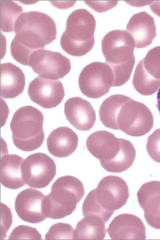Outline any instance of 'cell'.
Masks as SVG:
<instances>
[{
  "label": "cell",
  "mask_w": 160,
  "mask_h": 240,
  "mask_svg": "<svg viewBox=\"0 0 160 240\" xmlns=\"http://www.w3.org/2000/svg\"><path fill=\"white\" fill-rule=\"evenodd\" d=\"M15 35L10 45L12 56L16 61L28 66L32 53L44 49L56 39L57 30L54 20L48 14L37 11L22 13L14 25Z\"/></svg>",
  "instance_id": "1"
},
{
  "label": "cell",
  "mask_w": 160,
  "mask_h": 240,
  "mask_svg": "<svg viewBox=\"0 0 160 240\" xmlns=\"http://www.w3.org/2000/svg\"><path fill=\"white\" fill-rule=\"evenodd\" d=\"M87 148L108 172L118 173L128 169L136 155L135 148L129 140L117 138L105 130L95 131L88 137Z\"/></svg>",
  "instance_id": "2"
},
{
  "label": "cell",
  "mask_w": 160,
  "mask_h": 240,
  "mask_svg": "<svg viewBox=\"0 0 160 240\" xmlns=\"http://www.w3.org/2000/svg\"><path fill=\"white\" fill-rule=\"evenodd\" d=\"M101 47L105 63L113 74L112 87L123 85L129 80L135 61L132 37L125 30L111 31L102 38Z\"/></svg>",
  "instance_id": "3"
},
{
  "label": "cell",
  "mask_w": 160,
  "mask_h": 240,
  "mask_svg": "<svg viewBox=\"0 0 160 240\" xmlns=\"http://www.w3.org/2000/svg\"><path fill=\"white\" fill-rule=\"evenodd\" d=\"M110 114L115 130L129 136L144 135L153 126V115L148 107L123 95H120L112 104Z\"/></svg>",
  "instance_id": "4"
},
{
  "label": "cell",
  "mask_w": 160,
  "mask_h": 240,
  "mask_svg": "<svg viewBox=\"0 0 160 240\" xmlns=\"http://www.w3.org/2000/svg\"><path fill=\"white\" fill-rule=\"evenodd\" d=\"M96 27L94 17L88 10L80 8L73 11L67 18L66 29L60 38L61 47L73 56L85 55L94 46Z\"/></svg>",
  "instance_id": "5"
},
{
  "label": "cell",
  "mask_w": 160,
  "mask_h": 240,
  "mask_svg": "<svg viewBox=\"0 0 160 240\" xmlns=\"http://www.w3.org/2000/svg\"><path fill=\"white\" fill-rule=\"evenodd\" d=\"M84 194L83 185L79 179L71 175L60 177L52 184L50 193L45 195L43 213L47 218L53 219L69 215Z\"/></svg>",
  "instance_id": "6"
},
{
  "label": "cell",
  "mask_w": 160,
  "mask_h": 240,
  "mask_svg": "<svg viewBox=\"0 0 160 240\" xmlns=\"http://www.w3.org/2000/svg\"><path fill=\"white\" fill-rule=\"evenodd\" d=\"M44 116L37 108L31 105L22 107L14 114L10 127L14 144L18 149L30 152L42 144L45 135Z\"/></svg>",
  "instance_id": "7"
},
{
  "label": "cell",
  "mask_w": 160,
  "mask_h": 240,
  "mask_svg": "<svg viewBox=\"0 0 160 240\" xmlns=\"http://www.w3.org/2000/svg\"><path fill=\"white\" fill-rule=\"evenodd\" d=\"M129 196L125 181L118 176L110 175L103 178L85 199L94 211L109 220L115 211L126 203Z\"/></svg>",
  "instance_id": "8"
},
{
  "label": "cell",
  "mask_w": 160,
  "mask_h": 240,
  "mask_svg": "<svg viewBox=\"0 0 160 240\" xmlns=\"http://www.w3.org/2000/svg\"><path fill=\"white\" fill-rule=\"evenodd\" d=\"M113 81V74L110 67L105 63L95 61L83 69L78 83L79 88L84 95L98 99L108 92Z\"/></svg>",
  "instance_id": "9"
},
{
  "label": "cell",
  "mask_w": 160,
  "mask_h": 240,
  "mask_svg": "<svg viewBox=\"0 0 160 240\" xmlns=\"http://www.w3.org/2000/svg\"><path fill=\"white\" fill-rule=\"evenodd\" d=\"M132 83L142 95H151L158 91L160 87V46L150 49L138 63Z\"/></svg>",
  "instance_id": "10"
},
{
  "label": "cell",
  "mask_w": 160,
  "mask_h": 240,
  "mask_svg": "<svg viewBox=\"0 0 160 240\" xmlns=\"http://www.w3.org/2000/svg\"><path fill=\"white\" fill-rule=\"evenodd\" d=\"M28 66L39 76L54 80L64 77L70 72L71 67L67 57L59 52L44 49L32 53Z\"/></svg>",
  "instance_id": "11"
},
{
  "label": "cell",
  "mask_w": 160,
  "mask_h": 240,
  "mask_svg": "<svg viewBox=\"0 0 160 240\" xmlns=\"http://www.w3.org/2000/svg\"><path fill=\"white\" fill-rule=\"evenodd\" d=\"M23 178L30 187L42 188L48 186L56 174L54 160L47 154L38 152L29 155L22 166Z\"/></svg>",
  "instance_id": "12"
},
{
  "label": "cell",
  "mask_w": 160,
  "mask_h": 240,
  "mask_svg": "<svg viewBox=\"0 0 160 240\" xmlns=\"http://www.w3.org/2000/svg\"><path fill=\"white\" fill-rule=\"evenodd\" d=\"M28 93L31 100L45 109L55 107L65 96L63 85L59 80L37 76L29 83Z\"/></svg>",
  "instance_id": "13"
},
{
  "label": "cell",
  "mask_w": 160,
  "mask_h": 240,
  "mask_svg": "<svg viewBox=\"0 0 160 240\" xmlns=\"http://www.w3.org/2000/svg\"><path fill=\"white\" fill-rule=\"evenodd\" d=\"M45 195L35 189L29 188L20 192L16 198L15 209L22 220L32 223H40L47 218L43 209Z\"/></svg>",
  "instance_id": "14"
},
{
  "label": "cell",
  "mask_w": 160,
  "mask_h": 240,
  "mask_svg": "<svg viewBox=\"0 0 160 240\" xmlns=\"http://www.w3.org/2000/svg\"><path fill=\"white\" fill-rule=\"evenodd\" d=\"M137 197L147 223L153 228L160 229V181L144 183L137 192Z\"/></svg>",
  "instance_id": "15"
},
{
  "label": "cell",
  "mask_w": 160,
  "mask_h": 240,
  "mask_svg": "<svg viewBox=\"0 0 160 240\" xmlns=\"http://www.w3.org/2000/svg\"><path fill=\"white\" fill-rule=\"evenodd\" d=\"M107 232L114 240L146 239V229L142 220L137 216L122 213L115 217L110 223Z\"/></svg>",
  "instance_id": "16"
},
{
  "label": "cell",
  "mask_w": 160,
  "mask_h": 240,
  "mask_svg": "<svg viewBox=\"0 0 160 240\" xmlns=\"http://www.w3.org/2000/svg\"><path fill=\"white\" fill-rule=\"evenodd\" d=\"M64 112L67 120L77 130L88 131L96 121V115L91 103L79 97L69 98L65 102Z\"/></svg>",
  "instance_id": "17"
},
{
  "label": "cell",
  "mask_w": 160,
  "mask_h": 240,
  "mask_svg": "<svg viewBox=\"0 0 160 240\" xmlns=\"http://www.w3.org/2000/svg\"><path fill=\"white\" fill-rule=\"evenodd\" d=\"M126 30L132 37L137 48L150 45L156 36L154 19L145 11L133 15L127 24Z\"/></svg>",
  "instance_id": "18"
},
{
  "label": "cell",
  "mask_w": 160,
  "mask_h": 240,
  "mask_svg": "<svg viewBox=\"0 0 160 240\" xmlns=\"http://www.w3.org/2000/svg\"><path fill=\"white\" fill-rule=\"evenodd\" d=\"M78 137L76 133L68 127H58L52 130L47 140L49 153L58 158L68 157L73 153L78 145Z\"/></svg>",
  "instance_id": "19"
},
{
  "label": "cell",
  "mask_w": 160,
  "mask_h": 240,
  "mask_svg": "<svg viewBox=\"0 0 160 240\" xmlns=\"http://www.w3.org/2000/svg\"><path fill=\"white\" fill-rule=\"evenodd\" d=\"M1 96L14 98L23 91L25 85L24 74L19 67L11 62L2 63L0 66Z\"/></svg>",
  "instance_id": "20"
},
{
  "label": "cell",
  "mask_w": 160,
  "mask_h": 240,
  "mask_svg": "<svg viewBox=\"0 0 160 240\" xmlns=\"http://www.w3.org/2000/svg\"><path fill=\"white\" fill-rule=\"evenodd\" d=\"M21 157L16 154H5L0 161V179L4 187L16 189L25 184L22 177V166L24 161Z\"/></svg>",
  "instance_id": "21"
},
{
  "label": "cell",
  "mask_w": 160,
  "mask_h": 240,
  "mask_svg": "<svg viewBox=\"0 0 160 240\" xmlns=\"http://www.w3.org/2000/svg\"><path fill=\"white\" fill-rule=\"evenodd\" d=\"M105 223L101 219L96 216H85L77 224L74 231V239H104L106 233Z\"/></svg>",
  "instance_id": "22"
},
{
  "label": "cell",
  "mask_w": 160,
  "mask_h": 240,
  "mask_svg": "<svg viewBox=\"0 0 160 240\" xmlns=\"http://www.w3.org/2000/svg\"><path fill=\"white\" fill-rule=\"evenodd\" d=\"M1 30L4 32L14 31L15 22L22 13V7L11 0L0 1Z\"/></svg>",
  "instance_id": "23"
},
{
  "label": "cell",
  "mask_w": 160,
  "mask_h": 240,
  "mask_svg": "<svg viewBox=\"0 0 160 240\" xmlns=\"http://www.w3.org/2000/svg\"><path fill=\"white\" fill-rule=\"evenodd\" d=\"M74 229L69 224L59 222L52 225L46 234L48 240L74 239Z\"/></svg>",
  "instance_id": "24"
},
{
  "label": "cell",
  "mask_w": 160,
  "mask_h": 240,
  "mask_svg": "<svg viewBox=\"0 0 160 240\" xmlns=\"http://www.w3.org/2000/svg\"><path fill=\"white\" fill-rule=\"evenodd\" d=\"M8 239L40 240L42 239V236L35 228L20 225L13 229L8 237Z\"/></svg>",
  "instance_id": "25"
},
{
  "label": "cell",
  "mask_w": 160,
  "mask_h": 240,
  "mask_svg": "<svg viewBox=\"0 0 160 240\" xmlns=\"http://www.w3.org/2000/svg\"><path fill=\"white\" fill-rule=\"evenodd\" d=\"M146 147L151 158L160 163V128L156 130L148 136Z\"/></svg>",
  "instance_id": "26"
},
{
  "label": "cell",
  "mask_w": 160,
  "mask_h": 240,
  "mask_svg": "<svg viewBox=\"0 0 160 240\" xmlns=\"http://www.w3.org/2000/svg\"><path fill=\"white\" fill-rule=\"evenodd\" d=\"M1 239H4L12 223V215L9 208L3 203H1Z\"/></svg>",
  "instance_id": "27"
},
{
  "label": "cell",
  "mask_w": 160,
  "mask_h": 240,
  "mask_svg": "<svg viewBox=\"0 0 160 240\" xmlns=\"http://www.w3.org/2000/svg\"><path fill=\"white\" fill-rule=\"evenodd\" d=\"M149 6L153 12L160 17V1H152Z\"/></svg>",
  "instance_id": "28"
},
{
  "label": "cell",
  "mask_w": 160,
  "mask_h": 240,
  "mask_svg": "<svg viewBox=\"0 0 160 240\" xmlns=\"http://www.w3.org/2000/svg\"><path fill=\"white\" fill-rule=\"evenodd\" d=\"M157 107L160 114V87L157 91Z\"/></svg>",
  "instance_id": "29"
}]
</instances>
